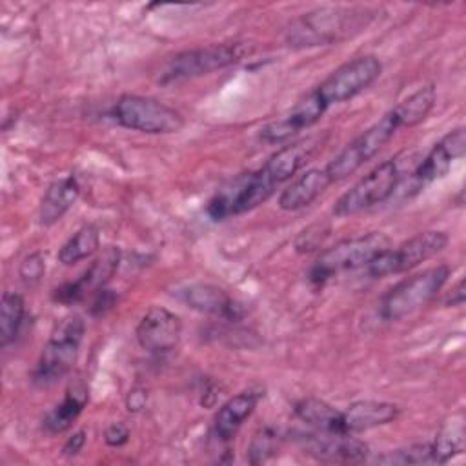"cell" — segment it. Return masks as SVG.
I'll return each instance as SVG.
<instances>
[{
	"label": "cell",
	"instance_id": "1",
	"mask_svg": "<svg viewBox=\"0 0 466 466\" xmlns=\"http://www.w3.org/2000/svg\"><path fill=\"white\" fill-rule=\"evenodd\" d=\"M371 16L373 13L368 9H315L289 24L286 40L293 47L328 46L360 33L370 24Z\"/></svg>",
	"mask_w": 466,
	"mask_h": 466
},
{
	"label": "cell",
	"instance_id": "2",
	"mask_svg": "<svg viewBox=\"0 0 466 466\" xmlns=\"http://www.w3.org/2000/svg\"><path fill=\"white\" fill-rule=\"evenodd\" d=\"M84 331L86 324L78 315H71L60 320L46 342L31 373V382L36 388H49L71 371L80 351Z\"/></svg>",
	"mask_w": 466,
	"mask_h": 466
},
{
	"label": "cell",
	"instance_id": "3",
	"mask_svg": "<svg viewBox=\"0 0 466 466\" xmlns=\"http://www.w3.org/2000/svg\"><path fill=\"white\" fill-rule=\"evenodd\" d=\"M448 277L450 268L446 264H439L400 280L380 299V317L384 320H400L419 311L437 297Z\"/></svg>",
	"mask_w": 466,
	"mask_h": 466
},
{
	"label": "cell",
	"instance_id": "4",
	"mask_svg": "<svg viewBox=\"0 0 466 466\" xmlns=\"http://www.w3.org/2000/svg\"><path fill=\"white\" fill-rule=\"evenodd\" d=\"M386 248H390V238L379 231L344 238L319 255L309 269V280L319 286L342 271L366 268Z\"/></svg>",
	"mask_w": 466,
	"mask_h": 466
},
{
	"label": "cell",
	"instance_id": "5",
	"mask_svg": "<svg viewBox=\"0 0 466 466\" xmlns=\"http://www.w3.org/2000/svg\"><path fill=\"white\" fill-rule=\"evenodd\" d=\"M249 53H251V47L242 42L211 44L206 47L182 51L166 62V66L160 71L158 82L160 84H175V82H182L187 78L209 75L213 71H218L231 64H237Z\"/></svg>",
	"mask_w": 466,
	"mask_h": 466
},
{
	"label": "cell",
	"instance_id": "6",
	"mask_svg": "<svg viewBox=\"0 0 466 466\" xmlns=\"http://www.w3.org/2000/svg\"><path fill=\"white\" fill-rule=\"evenodd\" d=\"M113 120L147 135H171L184 127V116L171 106L140 95H122L111 107Z\"/></svg>",
	"mask_w": 466,
	"mask_h": 466
},
{
	"label": "cell",
	"instance_id": "7",
	"mask_svg": "<svg viewBox=\"0 0 466 466\" xmlns=\"http://www.w3.org/2000/svg\"><path fill=\"white\" fill-rule=\"evenodd\" d=\"M400 122L393 109L384 113L377 122H373L364 133H360L353 142H350L329 164L326 171L333 182L344 180L353 175L360 166L371 160L397 133Z\"/></svg>",
	"mask_w": 466,
	"mask_h": 466
},
{
	"label": "cell",
	"instance_id": "8",
	"mask_svg": "<svg viewBox=\"0 0 466 466\" xmlns=\"http://www.w3.org/2000/svg\"><path fill=\"white\" fill-rule=\"evenodd\" d=\"M446 231H422L402 242L399 248H386L370 260L366 271L371 277H386L410 271L419 264L430 260L448 246Z\"/></svg>",
	"mask_w": 466,
	"mask_h": 466
},
{
	"label": "cell",
	"instance_id": "9",
	"mask_svg": "<svg viewBox=\"0 0 466 466\" xmlns=\"http://www.w3.org/2000/svg\"><path fill=\"white\" fill-rule=\"evenodd\" d=\"M400 180V169L395 160H384L359 178L346 193H342L335 206V217H351L364 209L388 200L397 189Z\"/></svg>",
	"mask_w": 466,
	"mask_h": 466
},
{
	"label": "cell",
	"instance_id": "10",
	"mask_svg": "<svg viewBox=\"0 0 466 466\" xmlns=\"http://www.w3.org/2000/svg\"><path fill=\"white\" fill-rule=\"evenodd\" d=\"M382 73V64L373 55H362L344 62L331 71L317 87L315 93L326 107L351 100L368 89Z\"/></svg>",
	"mask_w": 466,
	"mask_h": 466
},
{
	"label": "cell",
	"instance_id": "11",
	"mask_svg": "<svg viewBox=\"0 0 466 466\" xmlns=\"http://www.w3.org/2000/svg\"><path fill=\"white\" fill-rule=\"evenodd\" d=\"M297 442L304 453L322 462L333 464H357L368 461L370 448L366 442L353 437V433H331V431H306L299 433Z\"/></svg>",
	"mask_w": 466,
	"mask_h": 466
},
{
	"label": "cell",
	"instance_id": "12",
	"mask_svg": "<svg viewBox=\"0 0 466 466\" xmlns=\"http://www.w3.org/2000/svg\"><path fill=\"white\" fill-rule=\"evenodd\" d=\"M120 262V251L115 246H107L93 262L91 266L73 282H66L64 286L56 288L53 299L60 304H76L84 300L87 295H95L106 288V284L115 275Z\"/></svg>",
	"mask_w": 466,
	"mask_h": 466
},
{
	"label": "cell",
	"instance_id": "13",
	"mask_svg": "<svg viewBox=\"0 0 466 466\" xmlns=\"http://www.w3.org/2000/svg\"><path fill=\"white\" fill-rule=\"evenodd\" d=\"M182 333L180 317L162 306H151L138 320L135 335L137 342L147 353H167L171 351Z\"/></svg>",
	"mask_w": 466,
	"mask_h": 466
},
{
	"label": "cell",
	"instance_id": "14",
	"mask_svg": "<svg viewBox=\"0 0 466 466\" xmlns=\"http://www.w3.org/2000/svg\"><path fill=\"white\" fill-rule=\"evenodd\" d=\"M466 153V129L455 127L448 131L422 158V162L413 171V180L417 187L428 182L442 178L451 167V160L462 158Z\"/></svg>",
	"mask_w": 466,
	"mask_h": 466
},
{
	"label": "cell",
	"instance_id": "15",
	"mask_svg": "<svg viewBox=\"0 0 466 466\" xmlns=\"http://www.w3.org/2000/svg\"><path fill=\"white\" fill-rule=\"evenodd\" d=\"M319 146L320 142L315 137L282 146L277 153H273L266 160V164L262 166V171L279 186L293 178L306 166V162H309V158L313 157Z\"/></svg>",
	"mask_w": 466,
	"mask_h": 466
},
{
	"label": "cell",
	"instance_id": "16",
	"mask_svg": "<svg viewBox=\"0 0 466 466\" xmlns=\"http://www.w3.org/2000/svg\"><path fill=\"white\" fill-rule=\"evenodd\" d=\"M180 297L189 308L200 313L217 315L228 320H237L242 315L240 306L222 288L213 284H206V282L189 284L180 291Z\"/></svg>",
	"mask_w": 466,
	"mask_h": 466
},
{
	"label": "cell",
	"instance_id": "17",
	"mask_svg": "<svg viewBox=\"0 0 466 466\" xmlns=\"http://www.w3.org/2000/svg\"><path fill=\"white\" fill-rule=\"evenodd\" d=\"M399 417V406L386 400H357L342 411L346 433H359L393 422Z\"/></svg>",
	"mask_w": 466,
	"mask_h": 466
},
{
	"label": "cell",
	"instance_id": "18",
	"mask_svg": "<svg viewBox=\"0 0 466 466\" xmlns=\"http://www.w3.org/2000/svg\"><path fill=\"white\" fill-rule=\"evenodd\" d=\"M333 184L326 167H313L302 173L279 195V208L284 211H297L317 200L328 186Z\"/></svg>",
	"mask_w": 466,
	"mask_h": 466
},
{
	"label": "cell",
	"instance_id": "19",
	"mask_svg": "<svg viewBox=\"0 0 466 466\" xmlns=\"http://www.w3.org/2000/svg\"><path fill=\"white\" fill-rule=\"evenodd\" d=\"M264 393L257 391V390H246L240 391L237 395H233L231 399H228L217 411L215 415V433L220 441H231L237 431L240 430V426L244 424V420L255 411L260 397Z\"/></svg>",
	"mask_w": 466,
	"mask_h": 466
},
{
	"label": "cell",
	"instance_id": "20",
	"mask_svg": "<svg viewBox=\"0 0 466 466\" xmlns=\"http://www.w3.org/2000/svg\"><path fill=\"white\" fill-rule=\"evenodd\" d=\"M80 195V186L73 175L62 177L55 182H51L40 200L38 209V220L42 226H53L58 222L69 208L76 202Z\"/></svg>",
	"mask_w": 466,
	"mask_h": 466
},
{
	"label": "cell",
	"instance_id": "21",
	"mask_svg": "<svg viewBox=\"0 0 466 466\" xmlns=\"http://www.w3.org/2000/svg\"><path fill=\"white\" fill-rule=\"evenodd\" d=\"M89 400V390L84 382L67 388L64 399L44 417V428L49 433H62L71 428Z\"/></svg>",
	"mask_w": 466,
	"mask_h": 466
},
{
	"label": "cell",
	"instance_id": "22",
	"mask_svg": "<svg viewBox=\"0 0 466 466\" xmlns=\"http://www.w3.org/2000/svg\"><path fill=\"white\" fill-rule=\"evenodd\" d=\"M295 415L313 430L346 433L342 426V411L328 404L326 400L315 397L302 399L295 404Z\"/></svg>",
	"mask_w": 466,
	"mask_h": 466
},
{
	"label": "cell",
	"instance_id": "23",
	"mask_svg": "<svg viewBox=\"0 0 466 466\" xmlns=\"http://www.w3.org/2000/svg\"><path fill=\"white\" fill-rule=\"evenodd\" d=\"M437 100L435 87L431 84L419 87L410 96L400 100L395 107H391L400 122V127H413L426 120L430 111L433 109Z\"/></svg>",
	"mask_w": 466,
	"mask_h": 466
},
{
	"label": "cell",
	"instance_id": "24",
	"mask_svg": "<svg viewBox=\"0 0 466 466\" xmlns=\"http://www.w3.org/2000/svg\"><path fill=\"white\" fill-rule=\"evenodd\" d=\"M100 246V233L93 224L78 228L58 249V260L64 266H73L91 257Z\"/></svg>",
	"mask_w": 466,
	"mask_h": 466
},
{
	"label": "cell",
	"instance_id": "25",
	"mask_svg": "<svg viewBox=\"0 0 466 466\" xmlns=\"http://www.w3.org/2000/svg\"><path fill=\"white\" fill-rule=\"evenodd\" d=\"M25 313V302L20 293L5 291L0 302V346L7 348L18 335Z\"/></svg>",
	"mask_w": 466,
	"mask_h": 466
},
{
	"label": "cell",
	"instance_id": "26",
	"mask_svg": "<svg viewBox=\"0 0 466 466\" xmlns=\"http://www.w3.org/2000/svg\"><path fill=\"white\" fill-rule=\"evenodd\" d=\"M379 464H439L433 442H417L373 459Z\"/></svg>",
	"mask_w": 466,
	"mask_h": 466
},
{
	"label": "cell",
	"instance_id": "27",
	"mask_svg": "<svg viewBox=\"0 0 466 466\" xmlns=\"http://www.w3.org/2000/svg\"><path fill=\"white\" fill-rule=\"evenodd\" d=\"M433 448L439 459V464L448 462L453 455L462 453L464 450V426H462V419L453 420L451 419V426H444L439 433V437L433 441Z\"/></svg>",
	"mask_w": 466,
	"mask_h": 466
},
{
	"label": "cell",
	"instance_id": "28",
	"mask_svg": "<svg viewBox=\"0 0 466 466\" xmlns=\"http://www.w3.org/2000/svg\"><path fill=\"white\" fill-rule=\"evenodd\" d=\"M280 435L275 428L271 426H262L258 428L248 446V461L249 464H262L268 459H271L277 450H279Z\"/></svg>",
	"mask_w": 466,
	"mask_h": 466
},
{
	"label": "cell",
	"instance_id": "29",
	"mask_svg": "<svg viewBox=\"0 0 466 466\" xmlns=\"http://www.w3.org/2000/svg\"><path fill=\"white\" fill-rule=\"evenodd\" d=\"M46 273V258L40 251H35V253H29L27 257H24V260L20 262V268H18V275L22 279V282L29 288L36 286L42 277Z\"/></svg>",
	"mask_w": 466,
	"mask_h": 466
},
{
	"label": "cell",
	"instance_id": "30",
	"mask_svg": "<svg viewBox=\"0 0 466 466\" xmlns=\"http://www.w3.org/2000/svg\"><path fill=\"white\" fill-rule=\"evenodd\" d=\"M324 235H326V233L320 229L319 224H317V226H311V228H308V229H304V231L299 235V238L295 240L297 251H299V253H306V251L315 249V248L322 242V237H324Z\"/></svg>",
	"mask_w": 466,
	"mask_h": 466
},
{
	"label": "cell",
	"instance_id": "31",
	"mask_svg": "<svg viewBox=\"0 0 466 466\" xmlns=\"http://www.w3.org/2000/svg\"><path fill=\"white\" fill-rule=\"evenodd\" d=\"M129 428L124 422H111L104 431V441L111 448L124 446L129 441Z\"/></svg>",
	"mask_w": 466,
	"mask_h": 466
},
{
	"label": "cell",
	"instance_id": "32",
	"mask_svg": "<svg viewBox=\"0 0 466 466\" xmlns=\"http://www.w3.org/2000/svg\"><path fill=\"white\" fill-rule=\"evenodd\" d=\"M84 444H86V431H84V430H78V431H75V433L64 442V446H62V455H64V457H75V455H78V453L82 451Z\"/></svg>",
	"mask_w": 466,
	"mask_h": 466
},
{
	"label": "cell",
	"instance_id": "33",
	"mask_svg": "<svg viewBox=\"0 0 466 466\" xmlns=\"http://www.w3.org/2000/svg\"><path fill=\"white\" fill-rule=\"evenodd\" d=\"M146 402H147V391L144 388L137 386V388L129 390V393L126 397V406L129 411H133V413L140 411L142 408H146Z\"/></svg>",
	"mask_w": 466,
	"mask_h": 466
},
{
	"label": "cell",
	"instance_id": "34",
	"mask_svg": "<svg viewBox=\"0 0 466 466\" xmlns=\"http://www.w3.org/2000/svg\"><path fill=\"white\" fill-rule=\"evenodd\" d=\"M115 302V295L109 291V289H100L98 293H95V300H93V306H91V311L95 315H100L104 311H107Z\"/></svg>",
	"mask_w": 466,
	"mask_h": 466
},
{
	"label": "cell",
	"instance_id": "35",
	"mask_svg": "<svg viewBox=\"0 0 466 466\" xmlns=\"http://www.w3.org/2000/svg\"><path fill=\"white\" fill-rule=\"evenodd\" d=\"M446 304L448 306H462L464 304V280L457 282V286L451 289Z\"/></svg>",
	"mask_w": 466,
	"mask_h": 466
}]
</instances>
